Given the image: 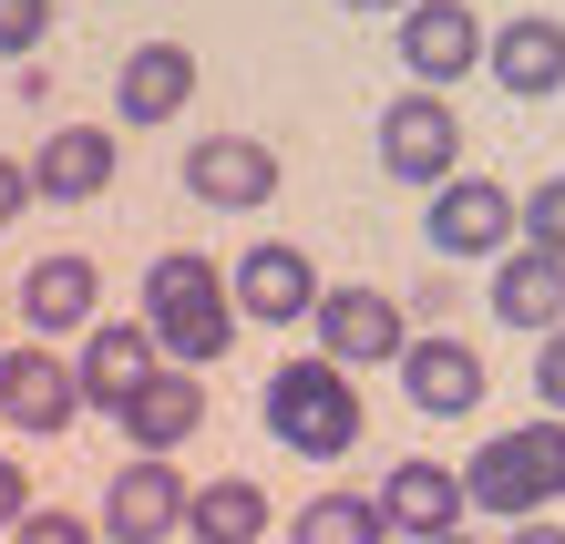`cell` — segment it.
<instances>
[{
	"label": "cell",
	"instance_id": "obj_2",
	"mask_svg": "<svg viewBox=\"0 0 565 544\" xmlns=\"http://www.w3.org/2000/svg\"><path fill=\"white\" fill-rule=\"evenodd\" d=\"M268 431L288 441V452H309V462H340L350 441H360V391H350V360H288L268 370Z\"/></svg>",
	"mask_w": 565,
	"mask_h": 544
},
{
	"label": "cell",
	"instance_id": "obj_5",
	"mask_svg": "<svg viewBox=\"0 0 565 544\" xmlns=\"http://www.w3.org/2000/svg\"><path fill=\"white\" fill-rule=\"evenodd\" d=\"M462 164V124L443 93H402V104H381V175H402V185H443Z\"/></svg>",
	"mask_w": 565,
	"mask_h": 544
},
{
	"label": "cell",
	"instance_id": "obj_25",
	"mask_svg": "<svg viewBox=\"0 0 565 544\" xmlns=\"http://www.w3.org/2000/svg\"><path fill=\"white\" fill-rule=\"evenodd\" d=\"M93 534H104V524H83V514H62V503H52V514H42V503H31V514L11 524V544H93Z\"/></svg>",
	"mask_w": 565,
	"mask_h": 544
},
{
	"label": "cell",
	"instance_id": "obj_30",
	"mask_svg": "<svg viewBox=\"0 0 565 544\" xmlns=\"http://www.w3.org/2000/svg\"><path fill=\"white\" fill-rule=\"evenodd\" d=\"M340 11H412V0H340Z\"/></svg>",
	"mask_w": 565,
	"mask_h": 544
},
{
	"label": "cell",
	"instance_id": "obj_27",
	"mask_svg": "<svg viewBox=\"0 0 565 544\" xmlns=\"http://www.w3.org/2000/svg\"><path fill=\"white\" fill-rule=\"evenodd\" d=\"M21 514H31V472H21L11 452H0V534H11Z\"/></svg>",
	"mask_w": 565,
	"mask_h": 544
},
{
	"label": "cell",
	"instance_id": "obj_8",
	"mask_svg": "<svg viewBox=\"0 0 565 544\" xmlns=\"http://www.w3.org/2000/svg\"><path fill=\"white\" fill-rule=\"evenodd\" d=\"M422 226H431V247H443V257H504V236L524 226V206L493 175H443Z\"/></svg>",
	"mask_w": 565,
	"mask_h": 544
},
{
	"label": "cell",
	"instance_id": "obj_9",
	"mask_svg": "<svg viewBox=\"0 0 565 544\" xmlns=\"http://www.w3.org/2000/svg\"><path fill=\"white\" fill-rule=\"evenodd\" d=\"M319 350L329 360H350V370H402V350H412V319L391 309L381 288H329L319 298Z\"/></svg>",
	"mask_w": 565,
	"mask_h": 544
},
{
	"label": "cell",
	"instance_id": "obj_14",
	"mask_svg": "<svg viewBox=\"0 0 565 544\" xmlns=\"http://www.w3.org/2000/svg\"><path fill=\"white\" fill-rule=\"evenodd\" d=\"M483 73L504 83V93H524V104L565 93V21H545V11L504 21V31H493V52H483Z\"/></svg>",
	"mask_w": 565,
	"mask_h": 544
},
{
	"label": "cell",
	"instance_id": "obj_1",
	"mask_svg": "<svg viewBox=\"0 0 565 544\" xmlns=\"http://www.w3.org/2000/svg\"><path fill=\"white\" fill-rule=\"evenodd\" d=\"M145 319H154V339H164V360L206 370V360H226V339H237L247 309H237V288L216 278V257L175 247V257L145 267Z\"/></svg>",
	"mask_w": 565,
	"mask_h": 544
},
{
	"label": "cell",
	"instance_id": "obj_22",
	"mask_svg": "<svg viewBox=\"0 0 565 544\" xmlns=\"http://www.w3.org/2000/svg\"><path fill=\"white\" fill-rule=\"evenodd\" d=\"M391 514H381V493H319V503H298V544H381Z\"/></svg>",
	"mask_w": 565,
	"mask_h": 544
},
{
	"label": "cell",
	"instance_id": "obj_24",
	"mask_svg": "<svg viewBox=\"0 0 565 544\" xmlns=\"http://www.w3.org/2000/svg\"><path fill=\"white\" fill-rule=\"evenodd\" d=\"M42 31H52V0H0V62L42 52Z\"/></svg>",
	"mask_w": 565,
	"mask_h": 544
},
{
	"label": "cell",
	"instance_id": "obj_28",
	"mask_svg": "<svg viewBox=\"0 0 565 544\" xmlns=\"http://www.w3.org/2000/svg\"><path fill=\"white\" fill-rule=\"evenodd\" d=\"M21 206H31V164L0 154V226H21Z\"/></svg>",
	"mask_w": 565,
	"mask_h": 544
},
{
	"label": "cell",
	"instance_id": "obj_18",
	"mask_svg": "<svg viewBox=\"0 0 565 544\" xmlns=\"http://www.w3.org/2000/svg\"><path fill=\"white\" fill-rule=\"evenodd\" d=\"M402 391H412V412L462 422L483 401V360L462 350V339H412V350H402Z\"/></svg>",
	"mask_w": 565,
	"mask_h": 544
},
{
	"label": "cell",
	"instance_id": "obj_13",
	"mask_svg": "<svg viewBox=\"0 0 565 544\" xmlns=\"http://www.w3.org/2000/svg\"><path fill=\"white\" fill-rule=\"evenodd\" d=\"M185 195H206V206H268L278 154L247 145V134H206V145H185Z\"/></svg>",
	"mask_w": 565,
	"mask_h": 544
},
{
	"label": "cell",
	"instance_id": "obj_29",
	"mask_svg": "<svg viewBox=\"0 0 565 544\" xmlns=\"http://www.w3.org/2000/svg\"><path fill=\"white\" fill-rule=\"evenodd\" d=\"M514 544H565V524H545V514H524V524H514Z\"/></svg>",
	"mask_w": 565,
	"mask_h": 544
},
{
	"label": "cell",
	"instance_id": "obj_21",
	"mask_svg": "<svg viewBox=\"0 0 565 544\" xmlns=\"http://www.w3.org/2000/svg\"><path fill=\"white\" fill-rule=\"evenodd\" d=\"M185 534L195 544H257L268 534V493H257L247 472H216V483L185 493Z\"/></svg>",
	"mask_w": 565,
	"mask_h": 544
},
{
	"label": "cell",
	"instance_id": "obj_15",
	"mask_svg": "<svg viewBox=\"0 0 565 544\" xmlns=\"http://www.w3.org/2000/svg\"><path fill=\"white\" fill-rule=\"evenodd\" d=\"M185 104H195V52H185V42H145V52L114 73V114H124V124H175Z\"/></svg>",
	"mask_w": 565,
	"mask_h": 544
},
{
	"label": "cell",
	"instance_id": "obj_12",
	"mask_svg": "<svg viewBox=\"0 0 565 544\" xmlns=\"http://www.w3.org/2000/svg\"><path fill=\"white\" fill-rule=\"evenodd\" d=\"M462 503H473V483H462L452 462H391L381 472V514H391V534H412V544L452 534Z\"/></svg>",
	"mask_w": 565,
	"mask_h": 544
},
{
	"label": "cell",
	"instance_id": "obj_19",
	"mask_svg": "<svg viewBox=\"0 0 565 544\" xmlns=\"http://www.w3.org/2000/svg\"><path fill=\"white\" fill-rule=\"evenodd\" d=\"M114 422H124V441H135V452H175V441L206 422V381H195V370L175 360V370H154V381L124 401Z\"/></svg>",
	"mask_w": 565,
	"mask_h": 544
},
{
	"label": "cell",
	"instance_id": "obj_3",
	"mask_svg": "<svg viewBox=\"0 0 565 544\" xmlns=\"http://www.w3.org/2000/svg\"><path fill=\"white\" fill-rule=\"evenodd\" d=\"M462 483H473L483 514H545L565 493V422H524V431H493L473 462H462Z\"/></svg>",
	"mask_w": 565,
	"mask_h": 544
},
{
	"label": "cell",
	"instance_id": "obj_11",
	"mask_svg": "<svg viewBox=\"0 0 565 544\" xmlns=\"http://www.w3.org/2000/svg\"><path fill=\"white\" fill-rule=\"evenodd\" d=\"M226 288H237V309L247 319H268V329H298V319H319V267L309 257H298V247H278V236H257V247L237 257V278H226Z\"/></svg>",
	"mask_w": 565,
	"mask_h": 544
},
{
	"label": "cell",
	"instance_id": "obj_16",
	"mask_svg": "<svg viewBox=\"0 0 565 544\" xmlns=\"http://www.w3.org/2000/svg\"><path fill=\"white\" fill-rule=\"evenodd\" d=\"M493 319L504 329H565V257L555 247H514V257H493Z\"/></svg>",
	"mask_w": 565,
	"mask_h": 544
},
{
	"label": "cell",
	"instance_id": "obj_7",
	"mask_svg": "<svg viewBox=\"0 0 565 544\" xmlns=\"http://www.w3.org/2000/svg\"><path fill=\"white\" fill-rule=\"evenodd\" d=\"M164 534H185V472L164 452H135L104 483V544H164Z\"/></svg>",
	"mask_w": 565,
	"mask_h": 544
},
{
	"label": "cell",
	"instance_id": "obj_26",
	"mask_svg": "<svg viewBox=\"0 0 565 544\" xmlns=\"http://www.w3.org/2000/svg\"><path fill=\"white\" fill-rule=\"evenodd\" d=\"M535 391H545V412H565V329L535 339Z\"/></svg>",
	"mask_w": 565,
	"mask_h": 544
},
{
	"label": "cell",
	"instance_id": "obj_31",
	"mask_svg": "<svg viewBox=\"0 0 565 544\" xmlns=\"http://www.w3.org/2000/svg\"><path fill=\"white\" fill-rule=\"evenodd\" d=\"M431 544H473V534H462V524H452V534H431Z\"/></svg>",
	"mask_w": 565,
	"mask_h": 544
},
{
	"label": "cell",
	"instance_id": "obj_20",
	"mask_svg": "<svg viewBox=\"0 0 565 544\" xmlns=\"http://www.w3.org/2000/svg\"><path fill=\"white\" fill-rule=\"evenodd\" d=\"M114 185V134L104 124H62L42 154H31V195H52V206H83V195Z\"/></svg>",
	"mask_w": 565,
	"mask_h": 544
},
{
	"label": "cell",
	"instance_id": "obj_10",
	"mask_svg": "<svg viewBox=\"0 0 565 544\" xmlns=\"http://www.w3.org/2000/svg\"><path fill=\"white\" fill-rule=\"evenodd\" d=\"M154 370H164L154 319H93V329H83V401H93V412H124Z\"/></svg>",
	"mask_w": 565,
	"mask_h": 544
},
{
	"label": "cell",
	"instance_id": "obj_17",
	"mask_svg": "<svg viewBox=\"0 0 565 544\" xmlns=\"http://www.w3.org/2000/svg\"><path fill=\"white\" fill-rule=\"evenodd\" d=\"M93 309H104V267H93V257H42V267L21 278V319L42 329V339L93 329Z\"/></svg>",
	"mask_w": 565,
	"mask_h": 544
},
{
	"label": "cell",
	"instance_id": "obj_4",
	"mask_svg": "<svg viewBox=\"0 0 565 544\" xmlns=\"http://www.w3.org/2000/svg\"><path fill=\"white\" fill-rule=\"evenodd\" d=\"M483 52H493V31L462 11V0H412L402 11V73L422 93H452L462 73H483Z\"/></svg>",
	"mask_w": 565,
	"mask_h": 544
},
{
	"label": "cell",
	"instance_id": "obj_23",
	"mask_svg": "<svg viewBox=\"0 0 565 544\" xmlns=\"http://www.w3.org/2000/svg\"><path fill=\"white\" fill-rule=\"evenodd\" d=\"M524 247H555L565 257V175H545L535 195H524Z\"/></svg>",
	"mask_w": 565,
	"mask_h": 544
},
{
	"label": "cell",
	"instance_id": "obj_6",
	"mask_svg": "<svg viewBox=\"0 0 565 544\" xmlns=\"http://www.w3.org/2000/svg\"><path fill=\"white\" fill-rule=\"evenodd\" d=\"M83 412H93L83 360H52V339L42 350H0V422L11 431H73Z\"/></svg>",
	"mask_w": 565,
	"mask_h": 544
}]
</instances>
